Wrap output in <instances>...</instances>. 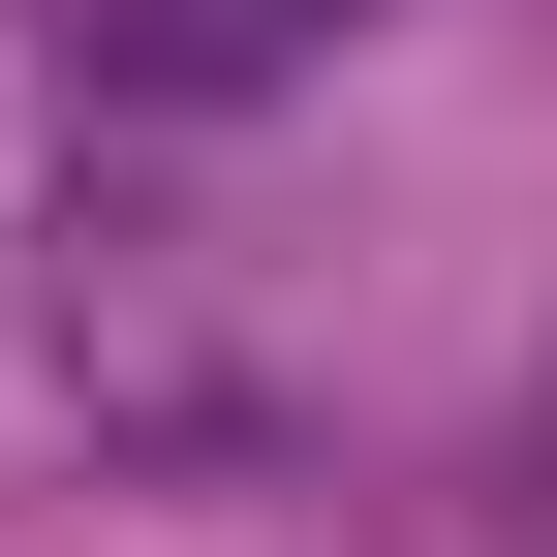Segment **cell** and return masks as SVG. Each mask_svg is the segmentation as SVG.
Returning a JSON list of instances; mask_svg holds the SVG:
<instances>
[{
    "instance_id": "cell-1",
    "label": "cell",
    "mask_w": 557,
    "mask_h": 557,
    "mask_svg": "<svg viewBox=\"0 0 557 557\" xmlns=\"http://www.w3.org/2000/svg\"><path fill=\"white\" fill-rule=\"evenodd\" d=\"M341 32H372V0H62V62H94L124 124H218V94H310Z\"/></svg>"
},
{
    "instance_id": "cell-2",
    "label": "cell",
    "mask_w": 557,
    "mask_h": 557,
    "mask_svg": "<svg viewBox=\"0 0 557 557\" xmlns=\"http://www.w3.org/2000/svg\"><path fill=\"white\" fill-rule=\"evenodd\" d=\"M527 557H557V372H527Z\"/></svg>"
}]
</instances>
